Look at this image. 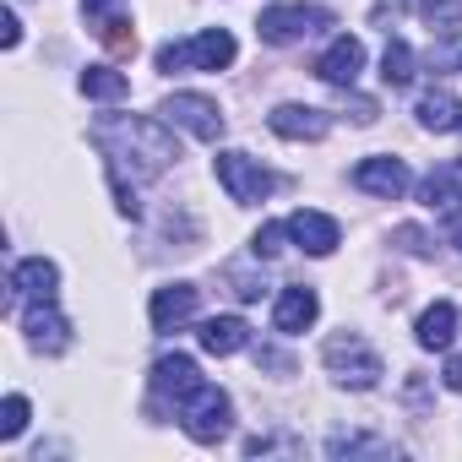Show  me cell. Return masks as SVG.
Returning <instances> with one entry per match:
<instances>
[{"label": "cell", "instance_id": "obj_14", "mask_svg": "<svg viewBox=\"0 0 462 462\" xmlns=\"http://www.w3.org/2000/svg\"><path fill=\"white\" fill-rule=\"evenodd\" d=\"M267 120H273V131L289 136V142H321V136L332 131V120H327L321 109H310V104H283V109H273Z\"/></svg>", "mask_w": 462, "mask_h": 462}, {"label": "cell", "instance_id": "obj_7", "mask_svg": "<svg viewBox=\"0 0 462 462\" xmlns=\"http://www.w3.org/2000/svg\"><path fill=\"white\" fill-rule=\"evenodd\" d=\"M163 120L169 125H185L196 142H217L223 136V109L207 93H169L163 98Z\"/></svg>", "mask_w": 462, "mask_h": 462}, {"label": "cell", "instance_id": "obj_4", "mask_svg": "<svg viewBox=\"0 0 462 462\" xmlns=\"http://www.w3.org/2000/svg\"><path fill=\"white\" fill-rule=\"evenodd\" d=\"M327 370H332L343 386L365 392V386H375V381H381V354H375L370 343H359L354 332H337V337L327 343Z\"/></svg>", "mask_w": 462, "mask_h": 462}, {"label": "cell", "instance_id": "obj_22", "mask_svg": "<svg viewBox=\"0 0 462 462\" xmlns=\"http://www.w3.org/2000/svg\"><path fill=\"white\" fill-rule=\"evenodd\" d=\"M408 6L419 23H430V33H462V0H408Z\"/></svg>", "mask_w": 462, "mask_h": 462}, {"label": "cell", "instance_id": "obj_5", "mask_svg": "<svg viewBox=\"0 0 462 462\" xmlns=\"http://www.w3.org/2000/svg\"><path fill=\"white\" fill-rule=\"evenodd\" d=\"M217 185L235 196L240 207H256V201H267L273 196V174L251 158V152H217Z\"/></svg>", "mask_w": 462, "mask_h": 462}, {"label": "cell", "instance_id": "obj_16", "mask_svg": "<svg viewBox=\"0 0 462 462\" xmlns=\"http://www.w3.org/2000/svg\"><path fill=\"white\" fill-rule=\"evenodd\" d=\"M354 185L359 190H370V196H402L408 190V169L397 163V158H365L359 169H354Z\"/></svg>", "mask_w": 462, "mask_h": 462}, {"label": "cell", "instance_id": "obj_28", "mask_svg": "<svg viewBox=\"0 0 462 462\" xmlns=\"http://www.w3.org/2000/svg\"><path fill=\"white\" fill-rule=\"evenodd\" d=\"M446 386H451V392H462V354H451V359H446Z\"/></svg>", "mask_w": 462, "mask_h": 462}, {"label": "cell", "instance_id": "obj_2", "mask_svg": "<svg viewBox=\"0 0 462 462\" xmlns=\"http://www.w3.org/2000/svg\"><path fill=\"white\" fill-rule=\"evenodd\" d=\"M235 55H240L235 33L207 28V33H196V39H185V44H163V50H158V71H185V66H196V71H223V66H235Z\"/></svg>", "mask_w": 462, "mask_h": 462}, {"label": "cell", "instance_id": "obj_21", "mask_svg": "<svg viewBox=\"0 0 462 462\" xmlns=\"http://www.w3.org/2000/svg\"><path fill=\"white\" fill-rule=\"evenodd\" d=\"M82 93L88 98H104V104H120V98H131V77L115 71V66H88L82 71Z\"/></svg>", "mask_w": 462, "mask_h": 462}, {"label": "cell", "instance_id": "obj_12", "mask_svg": "<svg viewBox=\"0 0 462 462\" xmlns=\"http://www.w3.org/2000/svg\"><path fill=\"white\" fill-rule=\"evenodd\" d=\"M316 316H321V300H316V289H305V283H289V289L278 294L273 327H278L283 337H294V332H305V327H310Z\"/></svg>", "mask_w": 462, "mask_h": 462}, {"label": "cell", "instance_id": "obj_18", "mask_svg": "<svg viewBox=\"0 0 462 462\" xmlns=\"http://www.w3.org/2000/svg\"><path fill=\"white\" fill-rule=\"evenodd\" d=\"M201 348L207 354H240L245 343H251V327L240 321V316H212V321H201Z\"/></svg>", "mask_w": 462, "mask_h": 462}, {"label": "cell", "instance_id": "obj_6", "mask_svg": "<svg viewBox=\"0 0 462 462\" xmlns=\"http://www.w3.org/2000/svg\"><path fill=\"white\" fill-rule=\"evenodd\" d=\"M321 28H332V12H321V6H267L256 17V33L267 44H294V39H310Z\"/></svg>", "mask_w": 462, "mask_h": 462}, {"label": "cell", "instance_id": "obj_15", "mask_svg": "<svg viewBox=\"0 0 462 462\" xmlns=\"http://www.w3.org/2000/svg\"><path fill=\"white\" fill-rule=\"evenodd\" d=\"M152 332H174V327H185L190 316H196V289L190 283H163L158 294H152Z\"/></svg>", "mask_w": 462, "mask_h": 462}, {"label": "cell", "instance_id": "obj_24", "mask_svg": "<svg viewBox=\"0 0 462 462\" xmlns=\"http://www.w3.org/2000/svg\"><path fill=\"white\" fill-rule=\"evenodd\" d=\"M23 430H28V397H23V392H12V397H6V408H0V435L17 440Z\"/></svg>", "mask_w": 462, "mask_h": 462}, {"label": "cell", "instance_id": "obj_23", "mask_svg": "<svg viewBox=\"0 0 462 462\" xmlns=\"http://www.w3.org/2000/svg\"><path fill=\"white\" fill-rule=\"evenodd\" d=\"M381 82H386V88H408V82H413V50H408L402 39H392V44L381 50Z\"/></svg>", "mask_w": 462, "mask_h": 462}, {"label": "cell", "instance_id": "obj_11", "mask_svg": "<svg viewBox=\"0 0 462 462\" xmlns=\"http://www.w3.org/2000/svg\"><path fill=\"white\" fill-rule=\"evenodd\" d=\"M359 71H365V44L359 39H332V50L316 60V77L321 82H332V88H354L359 82Z\"/></svg>", "mask_w": 462, "mask_h": 462}, {"label": "cell", "instance_id": "obj_10", "mask_svg": "<svg viewBox=\"0 0 462 462\" xmlns=\"http://www.w3.org/2000/svg\"><path fill=\"white\" fill-rule=\"evenodd\" d=\"M289 240H294L300 251H310V256H332L337 240H343V228H337L327 212H305V207H300V212L289 217Z\"/></svg>", "mask_w": 462, "mask_h": 462}, {"label": "cell", "instance_id": "obj_8", "mask_svg": "<svg viewBox=\"0 0 462 462\" xmlns=\"http://www.w3.org/2000/svg\"><path fill=\"white\" fill-rule=\"evenodd\" d=\"M82 12H88V28L115 55H136V28H131V12L120 6V0H82Z\"/></svg>", "mask_w": 462, "mask_h": 462}, {"label": "cell", "instance_id": "obj_1", "mask_svg": "<svg viewBox=\"0 0 462 462\" xmlns=\"http://www.w3.org/2000/svg\"><path fill=\"white\" fill-rule=\"evenodd\" d=\"M93 142H104V158H125V152L136 147V152H142V174H158V169H169V163L180 158L174 136H169L158 120H147V115L98 120V125H93Z\"/></svg>", "mask_w": 462, "mask_h": 462}, {"label": "cell", "instance_id": "obj_27", "mask_svg": "<svg viewBox=\"0 0 462 462\" xmlns=\"http://www.w3.org/2000/svg\"><path fill=\"white\" fill-rule=\"evenodd\" d=\"M0 44H6V50H17V44H23V23H17L12 12H6V23H0Z\"/></svg>", "mask_w": 462, "mask_h": 462}, {"label": "cell", "instance_id": "obj_20", "mask_svg": "<svg viewBox=\"0 0 462 462\" xmlns=\"http://www.w3.org/2000/svg\"><path fill=\"white\" fill-rule=\"evenodd\" d=\"M451 337H457V305L440 300V305H430L419 316V343L424 348H451Z\"/></svg>", "mask_w": 462, "mask_h": 462}, {"label": "cell", "instance_id": "obj_25", "mask_svg": "<svg viewBox=\"0 0 462 462\" xmlns=\"http://www.w3.org/2000/svg\"><path fill=\"white\" fill-rule=\"evenodd\" d=\"M283 240H289V223H262V228H256V240H251V251H256L262 262H273V256L283 251Z\"/></svg>", "mask_w": 462, "mask_h": 462}, {"label": "cell", "instance_id": "obj_29", "mask_svg": "<svg viewBox=\"0 0 462 462\" xmlns=\"http://www.w3.org/2000/svg\"><path fill=\"white\" fill-rule=\"evenodd\" d=\"M451 240H457V251H462V207H451Z\"/></svg>", "mask_w": 462, "mask_h": 462}, {"label": "cell", "instance_id": "obj_26", "mask_svg": "<svg viewBox=\"0 0 462 462\" xmlns=\"http://www.w3.org/2000/svg\"><path fill=\"white\" fill-rule=\"evenodd\" d=\"M228 283H235L240 300H262V278H251V273H228Z\"/></svg>", "mask_w": 462, "mask_h": 462}, {"label": "cell", "instance_id": "obj_3", "mask_svg": "<svg viewBox=\"0 0 462 462\" xmlns=\"http://www.w3.org/2000/svg\"><path fill=\"white\" fill-rule=\"evenodd\" d=\"M180 424H185V435L190 440H201V446H212V440H223L228 435V424H235V402H228V392H217V386H196L185 402H180Z\"/></svg>", "mask_w": 462, "mask_h": 462}, {"label": "cell", "instance_id": "obj_19", "mask_svg": "<svg viewBox=\"0 0 462 462\" xmlns=\"http://www.w3.org/2000/svg\"><path fill=\"white\" fill-rule=\"evenodd\" d=\"M419 125H424V131H462V104H457V93L430 88V93L419 98Z\"/></svg>", "mask_w": 462, "mask_h": 462}, {"label": "cell", "instance_id": "obj_17", "mask_svg": "<svg viewBox=\"0 0 462 462\" xmlns=\"http://www.w3.org/2000/svg\"><path fill=\"white\" fill-rule=\"evenodd\" d=\"M12 289L28 294V300H55V289H60V267L44 262V256H28V262H17V273H12Z\"/></svg>", "mask_w": 462, "mask_h": 462}, {"label": "cell", "instance_id": "obj_9", "mask_svg": "<svg viewBox=\"0 0 462 462\" xmlns=\"http://www.w3.org/2000/svg\"><path fill=\"white\" fill-rule=\"evenodd\" d=\"M23 332H28V343L44 348V354H66V348H71V321L55 310V300H33L28 316H23Z\"/></svg>", "mask_w": 462, "mask_h": 462}, {"label": "cell", "instance_id": "obj_13", "mask_svg": "<svg viewBox=\"0 0 462 462\" xmlns=\"http://www.w3.org/2000/svg\"><path fill=\"white\" fill-rule=\"evenodd\" d=\"M196 386H201V370H196V359H190V354H163V359L152 365V392H158V397L185 402Z\"/></svg>", "mask_w": 462, "mask_h": 462}]
</instances>
